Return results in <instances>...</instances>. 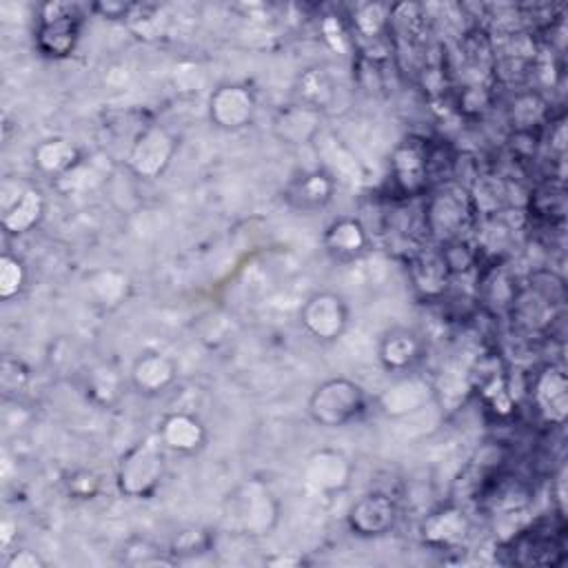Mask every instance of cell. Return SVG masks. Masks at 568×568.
<instances>
[{
  "instance_id": "cell-1",
  "label": "cell",
  "mask_w": 568,
  "mask_h": 568,
  "mask_svg": "<svg viewBox=\"0 0 568 568\" xmlns=\"http://www.w3.org/2000/svg\"><path fill=\"white\" fill-rule=\"evenodd\" d=\"M164 446L155 435H149L129 446L115 468V486L122 497L149 499L164 479L166 457Z\"/></svg>"
},
{
  "instance_id": "cell-2",
  "label": "cell",
  "mask_w": 568,
  "mask_h": 568,
  "mask_svg": "<svg viewBox=\"0 0 568 568\" xmlns=\"http://www.w3.org/2000/svg\"><path fill=\"white\" fill-rule=\"evenodd\" d=\"M366 390L348 377H328L320 382L306 404L308 417L324 428H342L359 419L366 410Z\"/></svg>"
},
{
  "instance_id": "cell-3",
  "label": "cell",
  "mask_w": 568,
  "mask_h": 568,
  "mask_svg": "<svg viewBox=\"0 0 568 568\" xmlns=\"http://www.w3.org/2000/svg\"><path fill=\"white\" fill-rule=\"evenodd\" d=\"M80 31L82 18L73 4L47 2L36 27V47L44 58H69L80 42Z\"/></svg>"
},
{
  "instance_id": "cell-4",
  "label": "cell",
  "mask_w": 568,
  "mask_h": 568,
  "mask_svg": "<svg viewBox=\"0 0 568 568\" xmlns=\"http://www.w3.org/2000/svg\"><path fill=\"white\" fill-rule=\"evenodd\" d=\"M175 151H178V140L169 129L160 124H146L133 138L126 153V162L138 178L153 180L166 171Z\"/></svg>"
},
{
  "instance_id": "cell-5",
  "label": "cell",
  "mask_w": 568,
  "mask_h": 568,
  "mask_svg": "<svg viewBox=\"0 0 568 568\" xmlns=\"http://www.w3.org/2000/svg\"><path fill=\"white\" fill-rule=\"evenodd\" d=\"M348 317L346 300L333 291H317L300 306L302 328L320 342H335L342 337L348 326Z\"/></svg>"
},
{
  "instance_id": "cell-6",
  "label": "cell",
  "mask_w": 568,
  "mask_h": 568,
  "mask_svg": "<svg viewBox=\"0 0 568 568\" xmlns=\"http://www.w3.org/2000/svg\"><path fill=\"white\" fill-rule=\"evenodd\" d=\"M399 519L397 501L384 490L359 495L346 510V526L355 537L375 539L388 535Z\"/></svg>"
},
{
  "instance_id": "cell-7",
  "label": "cell",
  "mask_w": 568,
  "mask_h": 568,
  "mask_svg": "<svg viewBox=\"0 0 568 568\" xmlns=\"http://www.w3.org/2000/svg\"><path fill=\"white\" fill-rule=\"evenodd\" d=\"M257 100L246 84H220L209 98V118L222 131H240L255 118Z\"/></svg>"
},
{
  "instance_id": "cell-8",
  "label": "cell",
  "mask_w": 568,
  "mask_h": 568,
  "mask_svg": "<svg viewBox=\"0 0 568 568\" xmlns=\"http://www.w3.org/2000/svg\"><path fill=\"white\" fill-rule=\"evenodd\" d=\"M337 180L326 169H311L293 178L284 189V200L300 213H315L328 206L335 197Z\"/></svg>"
},
{
  "instance_id": "cell-9",
  "label": "cell",
  "mask_w": 568,
  "mask_h": 568,
  "mask_svg": "<svg viewBox=\"0 0 568 568\" xmlns=\"http://www.w3.org/2000/svg\"><path fill=\"white\" fill-rule=\"evenodd\" d=\"M131 386L144 397H158L166 393L178 379V364L173 357L160 351H144L135 357L129 373Z\"/></svg>"
},
{
  "instance_id": "cell-10",
  "label": "cell",
  "mask_w": 568,
  "mask_h": 568,
  "mask_svg": "<svg viewBox=\"0 0 568 568\" xmlns=\"http://www.w3.org/2000/svg\"><path fill=\"white\" fill-rule=\"evenodd\" d=\"M235 517L246 535H268L277 521V501L264 484L248 481L240 490Z\"/></svg>"
},
{
  "instance_id": "cell-11",
  "label": "cell",
  "mask_w": 568,
  "mask_h": 568,
  "mask_svg": "<svg viewBox=\"0 0 568 568\" xmlns=\"http://www.w3.org/2000/svg\"><path fill=\"white\" fill-rule=\"evenodd\" d=\"M532 399L552 426H561L568 415V377L561 366H544L532 384Z\"/></svg>"
},
{
  "instance_id": "cell-12",
  "label": "cell",
  "mask_w": 568,
  "mask_h": 568,
  "mask_svg": "<svg viewBox=\"0 0 568 568\" xmlns=\"http://www.w3.org/2000/svg\"><path fill=\"white\" fill-rule=\"evenodd\" d=\"M377 357L388 373H397V375L408 373L422 362L424 342L415 331L395 326L382 335L377 346Z\"/></svg>"
},
{
  "instance_id": "cell-13",
  "label": "cell",
  "mask_w": 568,
  "mask_h": 568,
  "mask_svg": "<svg viewBox=\"0 0 568 568\" xmlns=\"http://www.w3.org/2000/svg\"><path fill=\"white\" fill-rule=\"evenodd\" d=\"M322 244L326 253L337 262H351L362 257L371 246V235L366 226L351 215L335 217L322 235Z\"/></svg>"
},
{
  "instance_id": "cell-14",
  "label": "cell",
  "mask_w": 568,
  "mask_h": 568,
  "mask_svg": "<svg viewBox=\"0 0 568 568\" xmlns=\"http://www.w3.org/2000/svg\"><path fill=\"white\" fill-rule=\"evenodd\" d=\"M158 437L166 450L180 455H195L206 444V428L200 417L178 410L162 417L158 426Z\"/></svg>"
},
{
  "instance_id": "cell-15",
  "label": "cell",
  "mask_w": 568,
  "mask_h": 568,
  "mask_svg": "<svg viewBox=\"0 0 568 568\" xmlns=\"http://www.w3.org/2000/svg\"><path fill=\"white\" fill-rule=\"evenodd\" d=\"M390 171L395 184L408 193L415 195L426 186L428 178V149L417 140H406L399 146H395L390 158Z\"/></svg>"
},
{
  "instance_id": "cell-16",
  "label": "cell",
  "mask_w": 568,
  "mask_h": 568,
  "mask_svg": "<svg viewBox=\"0 0 568 568\" xmlns=\"http://www.w3.org/2000/svg\"><path fill=\"white\" fill-rule=\"evenodd\" d=\"M426 217H428V226L433 233L453 240L457 237V233L462 231L466 217H468V204L464 193L446 189L442 193H435V197H430L428 209H426Z\"/></svg>"
},
{
  "instance_id": "cell-17",
  "label": "cell",
  "mask_w": 568,
  "mask_h": 568,
  "mask_svg": "<svg viewBox=\"0 0 568 568\" xmlns=\"http://www.w3.org/2000/svg\"><path fill=\"white\" fill-rule=\"evenodd\" d=\"M513 561L521 566H559L566 559L564 546L552 535H539L537 530H524L510 541Z\"/></svg>"
},
{
  "instance_id": "cell-18",
  "label": "cell",
  "mask_w": 568,
  "mask_h": 568,
  "mask_svg": "<svg viewBox=\"0 0 568 568\" xmlns=\"http://www.w3.org/2000/svg\"><path fill=\"white\" fill-rule=\"evenodd\" d=\"M84 160L78 144L67 138H49L42 140L33 149V164L40 173L49 175L51 180H60L69 171H73Z\"/></svg>"
},
{
  "instance_id": "cell-19",
  "label": "cell",
  "mask_w": 568,
  "mask_h": 568,
  "mask_svg": "<svg viewBox=\"0 0 568 568\" xmlns=\"http://www.w3.org/2000/svg\"><path fill=\"white\" fill-rule=\"evenodd\" d=\"M44 215V197L38 189H22L2 213V229L11 235H22L38 226Z\"/></svg>"
},
{
  "instance_id": "cell-20",
  "label": "cell",
  "mask_w": 568,
  "mask_h": 568,
  "mask_svg": "<svg viewBox=\"0 0 568 568\" xmlns=\"http://www.w3.org/2000/svg\"><path fill=\"white\" fill-rule=\"evenodd\" d=\"M422 535L433 546H455L468 535V519L459 508L446 506L430 513V517L424 519Z\"/></svg>"
},
{
  "instance_id": "cell-21",
  "label": "cell",
  "mask_w": 568,
  "mask_h": 568,
  "mask_svg": "<svg viewBox=\"0 0 568 568\" xmlns=\"http://www.w3.org/2000/svg\"><path fill=\"white\" fill-rule=\"evenodd\" d=\"M275 129L282 140L291 144H304L311 142L320 131V109L308 104H295L280 113Z\"/></svg>"
},
{
  "instance_id": "cell-22",
  "label": "cell",
  "mask_w": 568,
  "mask_h": 568,
  "mask_svg": "<svg viewBox=\"0 0 568 568\" xmlns=\"http://www.w3.org/2000/svg\"><path fill=\"white\" fill-rule=\"evenodd\" d=\"M89 288L100 304L115 306L126 295L129 280L124 273H118V271H98L89 277Z\"/></svg>"
},
{
  "instance_id": "cell-23",
  "label": "cell",
  "mask_w": 568,
  "mask_h": 568,
  "mask_svg": "<svg viewBox=\"0 0 568 568\" xmlns=\"http://www.w3.org/2000/svg\"><path fill=\"white\" fill-rule=\"evenodd\" d=\"M415 282L422 291L426 293H435L442 288V284L446 282L450 268H448V262L444 257V251L442 253H428V255H422L415 264Z\"/></svg>"
},
{
  "instance_id": "cell-24",
  "label": "cell",
  "mask_w": 568,
  "mask_h": 568,
  "mask_svg": "<svg viewBox=\"0 0 568 568\" xmlns=\"http://www.w3.org/2000/svg\"><path fill=\"white\" fill-rule=\"evenodd\" d=\"M328 462V453H320L311 459V470L308 477L317 488H339L342 484H346L348 477V466L344 462V457L339 455L337 462L333 464V468H326Z\"/></svg>"
},
{
  "instance_id": "cell-25",
  "label": "cell",
  "mask_w": 568,
  "mask_h": 568,
  "mask_svg": "<svg viewBox=\"0 0 568 568\" xmlns=\"http://www.w3.org/2000/svg\"><path fill=\"white\" fill-rule=\"evenodd\" d=\"M27 284V268L24 262L11 253L0 255V297L11 300L16 297Z\"/></svg>"
},
{
  "instance_id": "cell-26",
  "label": "cell",
  "mask_w": 568,
  "mask_h": 568,
  "mask_svg": "<svg viewBox=\"0 0 568 568\" xmlns=\"http://www.w3.org/2000/svg\"><path fill=\"white\" fill-rule=\"evenodd\" d=\"M355 27L366 38H377L388 27V11L382 4H364L357 11Z\"/></svg>"
},
{
  "instance_id": "cell-27",
  "label": "cell",
  "mask_w": 568,
  "mask_h": 568,
  "mask_svg": "<svg viewBox=\"0 0 568 568\" xmlns=\"http://www.w3.org/2000/svg\"><path fill=\"white\" fill-rule=\"evenodd\" d=\"M64 484H67L69 495L75 499H93L100 490V477L87 468H78V470L69 473Z\"/></svg>"
},
{
  "instance_id": "cell-28",
  "label": "cell",
  "mask_w": 568,
  "mask_h": 568,
  "mask_svg": "<svg viewBox=\"0 0 568 568\" xmlns=\"http://www.w3.org/2000/svg\"><path fill=\"white\" fill-rule=\"evenodd\" d=\"M27 382V368L20 359H11L4 357L2 366H0V384L4 388V393H16L18 388H22Z\"/></svg>"
},
{
  "instance_id": "cell-29",
  "label": "cell",
  "mask_w": 568,
  "mask_h": 568,
  "mask_svg": "<svg viewBox=\"0 0 568 568\" xmlns=\"http://www.w3.org/2000/svg\"><path fill=\"white\" fill-rule=\"evenodd\" d=\"M91 9H93L95 13H100L104 20H106V18H109V20H122V18H129V16L133 13L135 4H131V2H109V0H104V2H95Z\"/></svg>"
},
{
  "instance_id": "cell-30",
  "label": "cell",
  "mask_w": 568,
  "mask_h": 568,
  "mask_svg": "<svg viewBox=\"0 0 568 568\" xmlns=\"http://www.w3.org/2000/svg\"><path fill=\"white\" fill-rule=\"evenodd\" d=\"M173 548H175V550H171V552H189V555L200 552V550L206 548V535L200 532V530L180 532V537H178V541H175Z\"/></svg>"
},
{
  "instance_id": "cell-31",
  "label": "cell",
  "mask_w": 568,
  "mask_h": 568,
  "mask_svg": "<svg viewBox=\"0 0 568 568\" xmlns=\"http://www.w3.org/2000/svg\"><path fill=\"white\" fill-rule=\"evenodd\" d=\"M7 568H42L44 559L33 550H13L4 561Z\"/></svg>"
}]
</instances>
